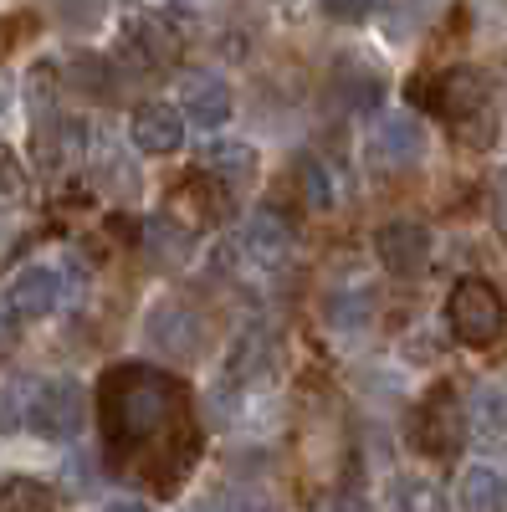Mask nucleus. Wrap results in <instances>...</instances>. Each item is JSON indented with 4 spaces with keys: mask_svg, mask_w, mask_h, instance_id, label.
Returning a JSON list of instances; mask_svg holds the SVG:
<instances>
[{
    "mask_svg": "<svg viewBox=\"0 0 507 512\" xmlns=\"http://www.w3.org/2000/svg\"><path fill=\"white\" fill-rule=\"evenodd\" d=\"M103 436L123 477L175 492L200 456L190 390L154 364H118L103 379Z\"/></svg>",
    "mask_w": 507,
    "mask_h": 512,
    "instance_id": "1",
    "label": "nucleus"
},
{
    "mask_svg": "<svg viewBox=\"0 0 507 512\" xmlns=\"http://www.w3.org/2000/svg\"><path fill=\"white\" fill-rule=\"evenodd\" d=\"M431 108L467 149H492L502 134V88L482 67H451L436 77Z\"/></svg>",
    "mask_w": 507,
    "mask_h": 512,
    "instance_id": "2",
    "label": "nucleus"
},
{
    "mask_svg": "<svg viewBox=\"0 0 507 512\" xmlns=\"http://www.w3.org/2000/svg\"><path fill=\"white\" fill-rule=\"evenodd\" d=\"M446 328L456 333V344L467 349H487L502 338L507 328V303L502 292L487 282V277H461L446 297Z\"/></svg>",
    "mask_w": 507,
    "mask_h": 512,
    "instance_id": "3",
    "label": "nucleus"
},
{
    "mask_svg": "<svg viewBox=\"0 0 507 512\" xmlns=\"http://www.w3.org/2000/svg\"><path fill=\"white\" fill-rule=\"evenodd\" d=\"M144 338L154 344V354L185 364V359L205 354L210 328H205V318L190 303H180V297H159V303L149 308V318H144Z\"/></svg>",
    "mask_w": 507,
    "mask_h": 512,
    "instance_id": "4",
    "label": "nucleus"
},
{
    "mask_svg": "<svg viewBox=\"0 0 507 512\" xmlns=\"http://www.w3.org/2000/svg\"><path fill=\"white\" fill-rule=\"evenodd\" d=\"M26 425L47 441H72L82 431V390L72 379H47L26 400Z\"/></svg>",
    "mask_w": 507,
    "mask_h": 512,
    "instance_id": "5",
    "label": "nucleus"
},
{
    "mask_svg": "<svg viewBox=\"0 0 507 512\" xmlns=\"http://www.w3.org/2000/svg\"><path fill=\"white\" fill-rule=\"evenodd\" d=\"M461 441H467V410L456 405L451 384H441V390L426 395V405L415 415V446L426 456H456Z\"/></svg>",
    "mask_w": 507,
    "mask_h": 512,
    "instance_id": "6",
    "label": "nucleus"
},
{
    "mask_svg": "<svg viewBox=\"0 0 507 512\" xmlns=\"http://www.w3.org/2000/svg\"><path fill=\"white\" fill-rule=\"evenodd\" d=\"M374 246H379L385 272L400 277V282L420 277V272H426V262H431V231L420 226V221H390V226H379Z\"/></svg>",
    "mask_w": 507,
    "mask_h": 512,
    "instance_id": "7",
    "label": "nucleus"
},
{
    "mask_svg": "<svg viewBox=\"0 0 507 512\" xmlns=\"http://www.w3.org/2000/svg\"><path fill=\"white\" fill-rule=\"evenodd\" d=\"M369 154L385 164V169H410L426 159V134H420V123L395 113V118H379L374 123V139H369Z\"/></svg>",
    "mask_w": 507,
    "mask_h": 512,
    "instance_id": "8",
    "label": "nucleus"
},
{
    "mask_svg": "<svg viewBox=\"0 0 507 512\" xmlns=\"http://www.w3.org/2000/svg\"><path fill=\"white\" fill-rule=\"evenodd\" d=\"M185 139V118L180 108H169V103H144L134 113V144L144 154H175Z\"/></svg>",
    "mask_w": 507,
    "mask_h": 512,
    "instance_id": "9",
    "label": "nucleus"
},
{
    "mask_svg": "<svg viewBox=\"0 0 507 512\" xmlns=\"http://www.w3.org/2000/svg\"><path fill=\"white\" fill-rule=\"evenodd\" d=\"M246 251H251V262L257 267H282L287 256H292V226L277 216V210H257V216L246 221Z\"/></svg>",
    "mask_w": 507,
    "mask_h": 512,
    "instance_id": "10",
    "label": "nucleus"
},
{
    "mask_svg": "<svg viewBox=\"0 0 507 512\" xmlns=\"http://www.w3.org/2000/svg\"><path fill=\"white\" fill-rule=\"evenodd\" d=\"M57 292H62V282L52 267H26L11 282V313L16 318H47L57 308Z\"/></svg>",
    "mask_w": 507,
    "mask_h": 512,
    "instance_id": "11",
    "label": "nucleus"
},
{
    "mask_svg": "<svg viewBox=\"0 0 507 512\" xmlns=\"http://www.w3.org/2000/svg\"><path fill=\"white\" fill-rule=\"evenodd\" d=\"M185 118H195V128H216L231 118V88L221 77H190L185 82Z\"/></svg>",
    "mask_w": 507,
    "mask_h": 512,
    "instance_id": "12",
    "label": "nucleus"
},
{
    "mask_svg": "<svg viewBox=\"0 0 507 512\" xmlns=\"http://www.w3.org/2000/svg\"><path fill=\"white\" fill-rule=\"evenodd\" d=\"M169 21H175V11H139L134 16V41L144 47V57L154 67H169L180 57V36L169 31Z\"/></svg>",
    "mask_w": 507,
    "mask_h": 512,
    "instance_id": "13",
    "label": "nucleus"
},
{
    "mask_svg": "<svg viewBox=\"0 0 507 512\" xmlns=\"http://www.w3.org/2000/svg\"><path fill=\"white\" fill-rule=\"evenodd\" d=\"M467 431H472L482 446L507 441V395H502V390L482 384V390L472 395V405H467Z\"/></svg>",
    "mask_w": 507,
    "mask_h": 512,
    "instance_id": "14",
    "label": "nucleus"
},
{
    "mask_svg": "<svg viewBox=\"0 0 507 512\" xmlns=\"http://www.w3.org/2000/svg\"><path fill=\"white\" fill-rule=\"evenodd\" d=\"M456 502H461V512H507V487L492 466H467L461 487H456Z\"/></svg>",
    "mask_w": 507,
    "mask_h": 512,
    "instance_id": "15",
    "label": "nucleus"
},
{
    "mask_svg": "<svg viewBox=\"0 0 507 512\" xmlns=\"http://www.w3.org/2000/svg\"><path fill=\"white\" fill-rule=\"evenodd\" d=\"M298 190L313 210H333L338 205V180H333V169L318 159V154H303L298 159Z\"/></svg>",
    "mask_w": 507,
    "mask_h": 512,
    "instance_id": "16",
    "label": "nucleus"
},
{
    "mask_svg": "<svg viewBox=\"0 0 507 512\" xmlns=\"http://www.w3.org/2000/svg\"><path fill=\"white\" fill-rule=\"evenodd\" d=\"M0 512H57V492L36 477H11L0 487Z\"/></svg>",
    "mask_w": 507,
    "mask_h": 512,
    "instance_id": "17",
    "label": "nucleus"
},
{
    "mask_svg": "<svg viewBox=\"0 0 507 512\" xmlns=\"http://www.w3.org/2000/svg\"><path fill=\"white\" fill-rule=\"evenodd\" d=\"M390 512H446L441 487L426 477H395L390 482Z\"/></svg>",
    "mask_w": 507,
    "mask_h": 512,
    "instance_id": "18",
    "label": "nucleus"
},
{
    "mask_svg": "<svg viewBox=\"0 0 507 512\" xmlns=\"http://www.w3.org/2000/svg\"><path fill=\"white\" fill-rule=\"evenodd\" d=\"M175 200H180L175 210H185V205L195 210V216H190V231H200V226H210V221H221V216H226L221 190H210L205 180H190V185H180V190H175Z\"/></svg>",
    "mask_w": 507,
    "mask_h": 512,
    "instance_id": "19",
    "label": "nucleus"
},
{
    "mask_svg": "<svg viewBox=\"0 0 507 512\" xmlns=\"http://www.w3.org/2000/svg\"><path fill=\"white\" fill-rule=\"evenodd\" d=\"M149 251H159L164 267H180L185 256H190V231H185L180 221L159 216V221H149Z\"/></svg>",
    "mask_w": 507,
    "mask_h": 512,
    "instance_id": "20",
    "label": "nucleus"
},
{
    "mask_svg": "<svg viewBox=\"0 0 507 512\" xmlns=\"http://www.w3.org/2000/svg\"><path fill=\"white\" fill-rule=\"evenodd\" d=\"M26 195H31L26 164L16 159V149H11V144H0V210H16V205H26Z\"/></svg>",
    "mask_w": 507,
    "mask_h": 512,
    "instance_id": "21",
    "label": "nucleus"
},
{
    "mask_svg": "<svg viewBox=\"0 0 507 512\" xmlns=\"http://www.w3.org/2000/svg\"><path fill=\"white\" fill-rule=\"evenodd\" d=\"M369 318H374V297L369 292H338L333 303H328V323L344 328V333L369 328Z\"/></svg>",
    "mask_w": 507,
    "mask_h": 512,
    "instance_id": "22",
    "label": "nucleus"
},
{
    "mask_svg": "<svg viewBox=\"0 0 507 512\" xmlns=\"http://www.w3.org/2000/svg\"><path fill=\"white\" fill-rule=\"evenodd\" d=\"M267 359H272V344H267V333L262 328H251L241 344L231 349V374L236 379H257L262 369H267Z\"/></svg>",
    "mask_w": 507,
    "mask_h": 512,
    "instance_id": "23",
    "label": "nucleus"
},
{
    "mask_svg": "<svg viewBox=\"0 0 507 512\" xmlns=\"http://www.w3.org/2000/svg\"><path fill=\"white\" fill-rule=\"evenodd\" d=\"M210 159H216V169H221L226 180H241V185H246L251 175H257V154H251L246 144H221Z\"/></svg>",
    "mask_w": 507,
    "mask_h": 512,
    "instance_id": "24",
    "label": "nucleus"
},
{
    "mask_svg": "<svg viewBox=\"0 0 507 512\" xmlns=\"http://www.w3.org/2000/svg\"><path fill=\"white\" fill-rule=\"evenodd\" d=\"M16 395H21V384H16V379L0 384V431H16V425L26 420V410L16 405Z\"/></svg>",
    "mask_w": 507,
    "mask_h": 512,
    "instance_id": "25",
    "label": "nucleus"
},
{
    "mask_svg": "<svg viewBox=\"0 0 507 512\" xmlns=\"http://www.w3.org/2000/svg\"><path fill=\"white\" fill-rule=\"evenodd\" d=\"M379 16H385V26H390V36L400 41V36H405V31H410V26L420 21V16H426V11H410V6H405V11H395V6H390V11H379Z\"/></svg>",
    "mask_w": 507,
    "mask_h": 512,
    "instance_id": "26",
    "label": "nucleus"
},
{
    "mask_svg": "<svg viewBox=\"0 0 507 512\" xmlns=\"http://www.w3.org/2000/svg\"><path fill=\"white\" fill-rule=\"evenodd\" d=\"M226 512H277L267 497H257V492H236L231 502H226Z\"/></svg>",
    "mask_w": 507,
    "mask_h": 512,
    "instance_id": "27",
    "label": "nucleus"
},
{
    "mask_svg": "<svg viewBox=\"0 0 507 512\" xmlns=\"http://www.w3.org/2000/svg\"><path fill=\"white\" fill-rule=\"evenodd\" d=\"M492 210H497V226H502V236H507V169H502L497 185H492Z\"/></svg>",
    "mask_w": 507,
    "mask_h": 512,
    "instance_id": "28",
    "label": "nucleus"
},
{
    "mask_svg": "<svg viewBox=\"0 0 507 512\" xmlns=\"http://www.w3.org/2000/svg\"><path fill=\"white\" fill-rule=\"evenodd\" d=\"M318 512H369V507H364L359 497H333V502H323Z\"/></svg>",
    "mask_w": 507,
    "mask_h": 512,
    "instance_id": "29",
    "label": "nucleus"
},
{
    "mask_svg": "<svg viewBox=\"0 0 507 512\" xmlns=\"http://www.w3.org/2000/svg\"><path fill=\"white\" fill-rule=\"evenodd\" d=\"M328 16H333V21H364L369 11H364V6H328Z\"/></svg>",
    "mask_w": 507,
    "mask_h": 512,
    "instance_id": "30",
    "label": "nucleus"
},
{
    "mask_svg": "<svg viewBox=\"0 0 507 512\" xmlns=\"http://www.w3.org/2000/svg\"><path fill=\"white\" fill-rule=\"evenodd\" d=\"M103 512H149V507H139V502H108Z\"/></svg>",
    "mask_w": 507,
    "mask_h": 512,
    "instance_id": "31",
    "label": "nucleus"
}]
</instances>
